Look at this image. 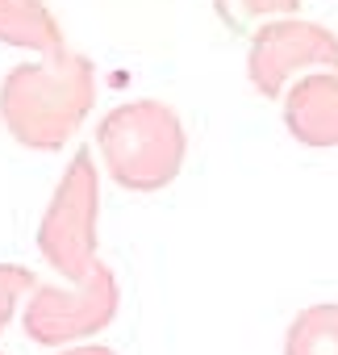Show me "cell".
Returning <instances> with one entry per match:
<instances>
[{"mask_svg":"<svg viewBox=\"0 0 338 355\" xmlns=\"http://www.w3.org/2000/svg\"><path fill=\"white\" fill-rule=\"evenodd\" d=\"M96 105V71L80 51L17 63L0 80V121L30 150H63Z\"/></svg>","mask_w":338,"mask_h":355,"instance_id":"6da1fadb","label":"cell"},{"mask_svg":"<svg viewBox=\"0 0 338 355\" xmlns=\"http://www.w3.org/2000/svg\"><path fill=\"white\" fill-rule=\"evenodd\" d=\"M96 146L109 175L130 193H159L184 167V125L180 113L163 101H130L100 117Z\"/></svg>","mask_w":338,"mask_h":355,"instance_id":"7a4b0ae2","label":"cell"},{"mask_svg":"<svg viewBox=\"0 0 338 355\" xmlns=\"http://www.w3.org/2000/svg\"><path fill=\"white\" fill-rule=\"evenodd\" d=\"M96 218H100V180L92 167V150H75L38 222L42 259L75 284L96 263Z\"/></svg>","mask_w":338,"mask_h":355,"instance_id":"3957f363","label":"cell"},{"mask_svg":"<svg viewBox=\"0 0 338 355\" xmlns=\"http://www.w3.org/2000/svg\"><path fill=\"white\" fill-rule=\"evenodd\" d=\"M117 313V280L113 272L96 259L92 272L71 288H51V284H38L26 301V334L42 347H67V343H80L88 334H100Z\"/></svg>","mask_w":338,"mask_h":355,"instance_id":"277c9868","label":"cell"},{"mask_svg":"<svg viewBox=\"0 0 338 355\" xmlns=\"http://www.w3.org/2000/svg\"><path fill=\"white\" fill-rule=\"evenodd\" d=\"M309 67L338 71V34L334 30H326L317 21H301V17H280L251 34L247 76L259 96L276 101Z\"/></svg>","mask_w":338,"mask_h":355,"instance_id":"5b68a950","label":"cell"},{"mask_svg":"<svg viewBox=\"0 0 338 355\" xmlns=\"http://www.w3.org/2000/svg\"><path fill=\"white\" fill-rule=\"evenodd\" d=\"M284 121L305 146H338V71H309L284 96Z\"/></svg>","mask_w":338,"mask_h":355,"instance_id":"8992f818","label":"cell"},{"mask_svg":"<svg viewBox=\"0 0 338 355\" xmlns=\"http://www.w3.org/2000/svg\"><path fill=\"white\" fill-rule=\"evenodd\" d=\"M0 42L46 59L63 51V26L42 0H0Z\"/></svg>","mask_w":338,"mask_h":355,"instance_id":"52a82bcc","label":"cell"},{"mask_svg":"<svg viewBox=\"0 0 338 355\" xmlns=\"http://www.w3.org/2000/svg\"><path fill=\"white\" fill-rule=\"evenodd\" d=\"M284 355H338V301L305 305L288 326Z\"/></svg>","mask_w":338,"mask_h":355,"instance_id":"ba28073f","label":"cell"},{"mask_svg":"<svg viewBox=\"0 0 338 355\" xmlns=\"http://www.w3.org/2000/svg\"><path fill=\"white\" fill-rule=\"evenodd\" d=\"M213 9L222 17L226 30L234 34H255L267 21L280 17H296L301 13V0H213Z\"/></svg>","mask_w":338,"mask_h":355,"instance_id":"9c48e42d","label":"cell"},{"mask_svg":"<svg viewBox=\"0 0 338 355\" xmlns=\"http://www.w3.org/2000/svg\"><path fill=\"white\" fill-rule=\"evenodd\" d=\"M34 288H38V276H34L30 268L0 263V330L9 326V318H13L17 301H21L26 293H34Z\"/></svg>","mask_w":338,"mask_h":355,"instance_id":"30bf717a","label":"cell"},{"mask_svg":"<svg viewBox=\"0 0 338 355\" xmlns=\"http://www.w3.org/2000/svg\"><path fill=\"white\" fill-rule=\"evenodd\" d=\"M55 355H117V351H109V347H100V343H88V347H63V351H55Z\"/></svg>","mask_w":338,"mask_h":355,"instance_id":"8fae6325","label":"cell"}]
</instances>
